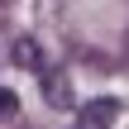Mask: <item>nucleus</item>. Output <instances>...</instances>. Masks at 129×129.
<instances>
[{"label": "nucleus", "mask_w": 129, "mask_h": 129, "mask_svg": "<svg viewBox=\"0 0 129 129\" xmlns=\"http://www.w3.org/2000/svg\"><path fill=\"white\" fill-rule=\"evenodd\" d=\"M115 120H120V101H110V96L77 110V129H115Z\"/></svg>", "instance_id": "nucleus-1"}, {"label": "nucleus", "mask_w": 129, "mask_h": 129, "mask_svg": "<svg viewBox=\"0 0 129 129\" xmlns=\"http://www.w3.org/2000/svg\"><path fill=\"white\" fill-rule=\"evenodd\" d=\"M38 81H43V96H48L53 105H62V110L72 105V81H67L62 72H53V67H48V72H43Z\"/></svg>", "instance_id": "nucleus-2"}, {"label": "nucleus", "mask_w": 129, "mask_h": 129, "mask_svg": "<svg viewBox=\"0 0 129 129\" xmlns=\"http://www.w3.org/2000/svg\"><path fill=\"white\" fill-rule=\"evenodd\" d=\"M14 62H19V67H34L38 77L48 72V62H43V48H38L34 38H19V43H14Z\"/></svg>", "instance_id": "nucleus-3"}, {"label": "nucleus", "mask_w": 129, "mask_h": 129, "mask_svg": "<svg viewBox=\"0 0 129 129\" xmlns=\"http://www.w3.org/2000/svg\"><path fill=\"white\" fill-rule=\"evenodd\" d=\"M14 110H19V96H14L10 86H0V124H5V120H10Z\"/></svg>", "instance_id": "nucleus-4"}, {"label": "nucleus", "mask_w": 129, "mask_h": 129, "mask_svg": "<svg viewBox=\"0 0 129 129\" xmlns=\"http://www.w3.org/2000/svg\"><path fill=\"white\" fill-rule=\"evenodd\" d=\"M124 57H129V29H124Z\"/></svg>", "instance_id": "nucleus-5"}, {"label": "nucleus", "mask_w": 129, "mask_h": 129, "mask_svg": "<svg viewBox=\"0 0 129 129\" xmlns=\"http://www.w3.org/2000/svg\"><path fill=\"white\" fill-rule=\"evenodd\" d=\"M0 5H10V0H0Z\"/></svg>", "instance_id": "nucleus-6"}]
</instances>
